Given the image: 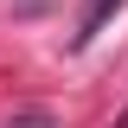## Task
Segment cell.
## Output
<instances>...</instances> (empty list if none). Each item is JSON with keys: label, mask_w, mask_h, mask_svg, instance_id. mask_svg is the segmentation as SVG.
I'll use <instances>...</instances> for the list:
<instances>
[{"label": "cell", "mask_w": 128, "mask_h": 128, "mask_svg": "<svg viewBox=\"0 0 128 128\" xmlns=\"http://www.w3.org/2000/svg\"><path fill=\"white\" fill-rule=\"evenodd\" d=\"M6 128H58V122H51L45 109H26V115H13V122H6Z\"/></svg>", "instance_id": "2"}, {"label": "cell", "mask_w": 128, "mask_h": 128, "mask_svg": "<svg viewBox=\"0 0 128 128\" xmlns=\"http://www.w3.org/2000/svg\"><path fill=\"white\" fill-rule=\"evenodd\" d=\"M115 6H122V0H96L90 13H83V26H77V45H90V38H96V32H102V19H109Z\"/></svg>", "instance_id": "1"}]
</instances>
